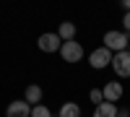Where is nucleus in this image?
<instances>
[{"label": "nucleus", "instance_id": "1", "mask_svg": "<svg viewBox=\"0 0 130 117\" xmlns=\"http://www.w3.org/2000/svg\"><path fill=\"white\" fill-rule=\"evenodd\" d=\"M102 42H104V47L109 49L112 55H117V52H125V49L130 47V37L125 34V31H115V29L107 31Z\"/></svg>", "mask_w": 130, "mask_h": 117}, {"label": "nucleus", "instance_id": "2", "mask_svg": "<svg viewBox=\"0 0 130 117\" xmlns=\"http://www.w3.org/2000/svg\"><path fill=\"white\" fill-rule=\"evenodd\" d=\"M60 57L65 62H81L83 60V47L78 44V42H62V47H60Z\"/></svg>", "mask_w": 130, "mask_h": 117}, {"label": "nucleus", "instance_id": "3", "mask_svg": "<svg viewBox=\"0 0 130 117\" xmlns=\"http://www.w3.org/2000/svg\"><path fill=\"white\" fill-rule=\"evenodd\" d=\"M37 47H39L42 52H47V55H52V52H60L62 39L57 37V31H55V34H52V31H47V34H42V37L37 39Z\"/></svg>", "mask_w": 130, "mask_h": 117}, {"label": "nucleus", "instance_id": "4", "mask_svg": "<svg viewBox=\"0 0 130 117\" xmlns=\"http://www.w3.org/2000/svg\"><path fill=\"white\" fill-rule=\"evenodd\" d=\"M112 70L117 78H130V52H117L112 57Z\"/></svg>", "mask_w": 130, "mask_h": 117}, {"label": "nucleus", "instance_id": "5", "mask_svg": "<svg viewBox=\"0 0 130 117\" xmlns=\"http://www.w3.org/2000/svg\"><path fill=\"white\" fill-rule=\"evenodd\" d=\"M112 52L107 49V47H99V49H94L91 55H89V62H91V68H96V70H102V68H107V65H112Z\"/></svg>", "mask_w": 130, "mask_h": 117}, {"label": "nucleus", "instance_id": "6", "mask_svg": "<svg viewBox=\"0 0 130 117\" xmlns=\"http://www.w3.org/2000/svg\"><path fill=\"white\" fill-rule=\"evenodd\" d=\"M5 117H31V104H26L24 99H16L5 107Z\"/></svg>", "mask_w": 130, "mask_h": 117}, {"label": "nucleus", "instance_id": "7", "mask_svg": "<svg viewBox=\"0 0 130 117\" xmlns=\"http://www.w3.org/2000/svg\"><path fill=\"white\" fill-rule=\"evenodd\" d=\"M102 94H104V102H120L122 99V94H125V89H122V83L120 81H109V83H104V89H102Z\"/></svg>", "mask_w": 130, "mask_h": 117}, {"label": "nucleus", "instance_id": "8", "mask_svg": "<svg viewBox=\"0 0 130 117\" xmlns=\"http://www.w3.org/2000/svg\"><path fill=\"white\" fill-rule=\"evenodd\" d=\"M42 96H44V91H42V86H37V83L26 86V91H24V102H26V104H31V107L42 104Z\"/></svg>", "mask_w": 130, "mask_h": 117}, {"label": "nucleus", "instance_id": "9", "mask_svg": "<svg viewBox=\"0 0 130 117\" xmlns=\"http://www.w3.org/2000/svg\"><path fill=\"white\" fill-rule=\"evenodd\" d=\"M57 37H60L62 42H73V39H75V24L62 21V24L57 26Z\"/></svg>", "mask_w": 130, "mask_h": 117}, {"label": "nucleus", "instance_id": "10", "mask_svg": "<svg viewBox=\"0 0 130 117\" xmlns=\"http://www.w3.org/2000/svg\"><path fill=\"white\" fill-rule=\"evenodd\" d=\"M94 117H117V104H112V102H102L99 107L94 109Z\"/></svg>", "mask_w": 130, "mask_h": 117}, {"label": "nucleus", "instance_id": "11", "mask_svg": "<svg viewBox=\"0 0 130 117\" xmlns=\"http://www.w3.org/2000/svg\"><path fill=\"white\" fill-rule=\"evenodd\" d=\"M57 117H81V107L75 102H65L62 107H60V114Z\"/></svg>", "mask_w": 130, "mask_h": 117}, {"label": "nucleus", "instance_id": "12", "mask_svg": "<svg viewBox=\"0 0 130 117\" xmlns=\"http://www.w3.org/2000/svg\"><path fill=\"white\" fill-rule=\"evenodd\" d=\"M31 117H52V112L47 104H37V107H31Z\"/></svg>", "mask_w": 130, "mask_h": 117}, {"label": "nucleus", "instance_id": "13", "mask_svg": "<svg viewBox=\"0 0 130 117\" xmlns=\"http://www.w3.org/2000/svg\"><path fill=\"white\" fill-rule=\"evenodd\" d=\"M89 99L96 104V107H99V104L104 102V94H102V89H91V91H89Z\"/></svg>", "mask_w": 130, "mask_h": 117}, {"label": "nucleus", "instance_id": "14", "mask_svg": "<svg viewBox=\"0 0 130 117\" xmlns=\"http://www.w3.org/2000/svg\"><path fill=\"white\" fill-rule=\"evenodd\" d=\"M122 26H125V34L130 31V13H125V18H122Z\"/></svg>", "mask_w": 130, "mask_h": 117}, {"label": "nucleus", "instance_id": "15", "mask_svg": "<svg viewBox=\"0 0 130 117\" xmlns=\"http://www.w3.org/2000/svg\"><path fill=\"white\" fill-rule=\"evenodd\" d=\"M117 117H130V112L127 109H117Z\"/></svg>", "mask_w": 130, "mask_h": 117}, {"label": "nucleus", "instance_id": "16", "mask_svg": "<svg viewBox=\"0 0 130 117\" xmlns=\"http://www.w3.org/2000/svg\"><path fill=\"white\" fill-rule=\"evenodd\" d=\"M127 52H130V47H127Z\"/></svg>", "mask_w": 130, "mask_h": 117}]
</instances>
